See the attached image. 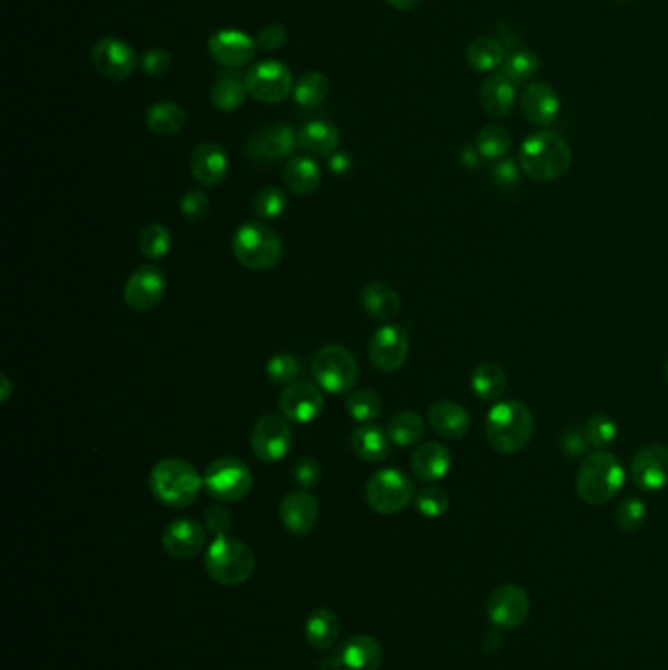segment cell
Wrapping results in <instances>:
<instances>
[{"label":"cell","instance_id":"1","mask_svg":"<svg viewBox=\"0 0 668 670\" xmlns=\"http://www.w3.org/2000/svg\"><path fill=\"white\" fill-rule=\"evenodd\" d=\"M535 433L531 410L518 400L496 402L486 418V441L500 455H514L525 449Z\"/></svg>","mask_w":668,"mask_h":670},{"label":"cell","instance_id":"2","mask_svg":"<svg viewBox=\"0 0 668 670\" xmlns=\"http://www.w3.org/2000/svg\"><path fill=\"white\" fill-rule=\"evenodd\" d=\"M520 165L531 181L555 183L569 173L573 149L559 134L537 132L522 144Z\"/></svg>","mask_w":668,"mask_h":670},{"label":"cell","instance_id":"3","mask_svg":"<svg viewBox=\"0 0 668 670\" xmlns=\"http://www.w3.org/2000/svg\"><path fill=\"white\" fill-rule=\"evenodd\" d=\"M151 494L167 508H187L200 496L204 477L185 459H161L149 473Z\"/></svg>","mask_w":668,"mask_h":670},{"label":"cell","instance_id":"4","mask_svg":"<svg viewBox=\"0 0 668 670\" xmlns=\"http://www.w3.org/2000/svg\"><path fill=\"white\" fill-rule=\"evenodd\" d=\"M625 482V469L620 459L610 451L590 453L576 473V494L590 506L612 502Z\"/></svg>","mask_w":668,"mask_h":670},{"label":"cell","instance_id":"5","mask_svg":"<svg viewBox=\"0 0 668 670\" xmlns=\"http://www.w3.org/2000/svg\"><path fill=\"white\" fill-rule=\"evenodd\" d=\"M232 251L245 269L269 271L283 259V240L263 222H245L232 238Z\"/></svg>","mask_w":668,"mask_h":670},{"label":"cell","instance_id":"6","mask_svg":"<svg viewBox=\"0 0 668 670\" xmlns=\"http://www.w3.org/2000/svg\"><path fill=\"white\" fill-rule=\"evenodd\" d=\"M204 571L224 586L247 582L255 571V555L251 547L234 537H216L204 555Z\"/></svg>","mask_w":668,"mask_h":670},{"label":"cell","instance_id":"7","mask_svg":"<svg viewBox=\"0 0 668 670\" xmlns=\"http://www.w3.org/2000/svg\"><path fill=\"white\" fill-rule=\"evenodd\" d=\"M312 375L324 392L349 394L359 379V365L347 347L326 345L312 359Z\"/></svg>","mask_w":668,"mask_h":670},{"label":"cell","instance_id":"8","mask_svg":"<svg viewBox=\"0 0 668 670\" xmlns=\"http://www.w3.org/2000/svg\"><path fill=\"white\" fill-rule=\"evenodd\" d=\"M365 498L377 514L394 516L404 512L416 500V488L412 479L402 471L382 469L367 482Z\"/></svg>","mask_w":668,"mask_h":670},{"label":"cell","instance_id":"9","mask_svg":"<svg viewBox=\"0 0 668 670\" xmlns=\"http://www.w3.org/2000/svg\"><path fill=\"white\" fill-rule=\"evenodd\" d=\"M204 488L222 504L239 502L253 488V473L241 459L222 457L208 465L204 473Z\"/></svg>","mask_w":668,"mask_h":670},{"label":"cell","instance_id":"10","mask_svg":"<svg viewBox=\"0 0 668 670\" xmlns=\"http://www.w3.org/2000/svg\"><path fill=\"white\" fill-rule=\"evenodd\" d=\"M247 93L263 104H279L294 91V79L285 63L269 59L253 65L245 75Z\"/></svg>","mask_w":668,"mask_h":670},{"label":"cell","instance_id":"11","mask_svg":"<svg viewBox=\"0 0 668 670\" xmlns=\"http://www.w3.org/2000/svg\"><path fill=\"white\" fill-rule=\"evenodd\" d=\"M298 147V132L287 122L257 128L245 144V153L257 163H277L290 157Z\"/></svg>","mask_w":668,"mask_h":670},{"label":"cell","instance_id":"12","mask_svg":"<svg viewBox=\"0 0 668 670\" xmlns=\"http://www.w3.org/2000/svg\"><path fill=\"white\" fill-rule=\"evenodd\" d=\"M292 447V430L283 414L261 416L251 430V449L263 463H279Z\"/></svg>","mask_w":668,"mask_h":670},{"label":"cell","instance_id":"13","mask_svg":"<svg viewBox=\"0 0 668 670\" xmlns=\"http://www.w3.org/2000/svg\"><path fill=\"white\" fill-rule=\"evenodd\" d=\"M167 292L165 273L155 265L138 267L124 285V302L134 312H151Z\"/></svg>","mask_w":668,"mask_h":670},{"label":"cell","instance_id":"14","mask_svg":"<svg viewBox=\"0 0 668 670\" xmlns=\"http://www.w3.org/2000/svg\"><path fill=\"white\" fill-rule=\"evenodd\" d=\"M326 398L318 384L292 383L279 396V412L294 424H310L324 412Z\"/></svg>","mask_w":668,"mask_h":670},{"label":"cell","instance_id":"15","mask_svg":"<svg viewBox=\"0 0 668 670\" xmlns=\"http://www.w3.org/2000/svg\"><path fill=\"white\" fill-rule=\"evenodd\" d=\"M486 612L498 629H516L529 616V596L518 584H502L490 594Z\"/></svg>","mask_w":668,"mask_h":670},{"label":"cell","instance_id":"16","mask_svg":"<svg viewBox=\"0 0 668 670\" xmlns=\"http://www.w3.org/2000/svg\"><path fill=\"white\" fill-rule=\"evenodd\" d=\"M410 351V339L404 328L388 324L379 328L369 343V357L373 367L382 373H394L404 367Z\"/></svg>","mask_w":668,"mask_h":670},{"label":"cell","instance_id":"17","mask_svg":"<svg viewBox=\"0 0 668 670\" xmlns=\"http://www.w3.org/2000/svg\"><path fill=\"white\" fill-rule=\"evenodd\" d=\"M96 71L110 81H124L134 75L138 67V55L134 48L118 38H104L91 53Z\"/></svg>","mask_w":668,"mask_h":670},{"label":"cell","instance_id":"18","mask_svg":"<svg viewBox=\"0 0 668 670\" xmlns=\"http://www.w3.org/2000/svg\"><path fill=\"white\" fill-rule=\"evenodd\" d=\"M633 484L645 492H659L668 486V447L647 445L631 461Z\"/></svg>","mask_w":668,"mask_h":670},{"label":"cell","instance_id":"19","mask_svg":"<svg viewBox=\"0 0 668 670\" xmlns=\"http://www.w3.org/2000/svg\"><path fill=\"white\" fill-rule=\"evenodd\" d=\"M255 49H257L255 40L234 28L218 30L208 40V51L212 59L228 69H241L249 65L251 59L255 57Z\"/></svg>","mask_w":668,"mask_h":670},{"label":"cell","instance_id":"20","mask_svg":"<svg viewBox=\"0 0 668 670\" xmlns=\"http://www.w3.org/2000/svg\"><path fill=\"white\" fill-rule=\"evenodd\" d=\"M381 665V643L371 635L349 637L330 657L332 670H379Z\"/></svg>","mask_w":668,"mask_h":670},{"label":"cell","instance_id":"21","mask_svg":"<svg viewBox=\"0 0 668 670\" xmlns=\"http://www.w3.org/2000/svg\"><path fill=\"white\" fill-rule=\"evenodd\" d=\"M161 543L173 559H192L206 547V529L192 518H181L165 527Z\"/></svg>","mask_w":668,"mask_h":670},{"label":"cell","instance_id":"22","mask_svg":"<svg viewBox=\"0 0 668 670\" xmlns=\"http://www.w3.org/2000/svg\"><path fill=\"white\" fill-rule=\"evenodd\" d=\"M230 171L228 153L220 144L204 142L198 144L191 153V173L194 181L202 187H218L224 183Z\"/></svg>","mask_w":668,"mask_h":670},{"label":"cell","instance_id":"23","mask_svg":"<svg viewBox=\"0 0 668 670\" xmlns=\"http://www.w3.org/2000/svg\"><path fill=\"white\" fill-rule=\"evenodd\" d=\"M279 516H281V524L285 526L288 533L302 537V535H308L318 524L320 506H318L316 496H312L306 490H300V492L296 490V492H288L283 498Z\"/></svg>","mask_w":668,"mask_h":670},{"label":"cell","instance_id":"24","mask_svg":"<svg viewBox=\"0 0 668 670\" xmlns=\"http://www.w3.org/2000/svg\"><path fill=\"white\" fill-rule=\"evenodd\" d=\"M428 424L439 437L455 441L471 431L473 418L465 406L451 400H439L428 410Z\"/></svg>","mask_w":668,"mask_h":670},{"label":"cell","instance_id":"25","mask_svg":"<svg viewBox=\"0 0 668 670\" xmlns=\"http://www.w3.org/2000/svg\"><path fill=\"white\" fill-rule=\"evenodd\" d=\"M520 104L525 118L535 126H551L561 112V98L547 83L527 85Z\"/></svg>","mask_w":668,"mask_h":670},{"label":"cell","instance_id":"26","mask_svg":"<svg viewBox=\"0 0 668 670\" xmlns=\"http://www.w3.org/2000/svg\"><path fill=\"white\" fill-rule=\"evenodd\" d=\"M453 457L447 445L439 441H428L418 445L412 453V473L422 482H437L445 479L451 471Z\"/></svg>","mask_w":668,"mask_h":670},{"label":"cell","instance_id":"27","mask_svg":"<svg viewBox=\"0 0 668 670\" xmlns=\"http://www.w3.org/2000/svg\"><path fill=\"white\" fill-rule=\"evenodd\" d=\"M478 100L490 118H506L516 104V85L504 73L490 75L478 91Z\"/></svg>","mask_w":668,"mask_h":670},{"label":"cell","instance_id":"28","mask_svg":"<svg viewBox=\"0 0 668 670\" xmlns=\"http://www.w3.org/2000/svg\"><path fill=\"white\" fill-rule=\"evenodd\" d=\"M392 439L388 431L379 426H359L351 433V449L365 463H381L390 455Z\"/></svg>","mask_w":668,"mask_h":670},{"label":"cell","instance_id":"29","mask_svg":"<svg viewBox=\"0 0 668 670\" xmlns=\"http://www.w3.org/2000/svg\"><path fill=\"white\" fill-rule=\"evenodd\" d=\"M283 179L288 191L298 196H310L320 189L322 171L310 157H294L285 165Z\"/></svg>","mask_w":668,"mask_h":670},{"label":"cell","instance_id":"30","mask_svg":"<svg viewBox=\"0 0 668 670\" xmlns=\"http://www.w3.org/2000/svg\"><path fill=\"white\" fill-rule=\"evenodd\" d=\"M361 304L369 316L388 322L400 314L402 300L398 292L386 283H369L361 290Z\"/></svg>","mask_w":668,"mask_h":670},{"label":"cell","instance_id":"31","mask_svg":"<svg viewBox=\"0 0 668 670\" xmlns=\"http://www.w3.org/2000/svg\"><path fill=\"white\" fill-rule=\"evenodd\" d=\"M339 140V130L324 120L308 122L298 130V147L310 155H334Z\"/></svg>","mask_w":668,"mask_h":670},{"label":"cell","instance_id":"32","mask_svg":"<svg viewBox=\"0 0 668 670\" xmlns=\"http://www.w3.org/2000/svg\"><path fill=\"white\" fill-rule=\"evenodd\" d=\"M304 633L310 647H314L316 651H328L339 641L341 623L332 610L318 608L308 616Z\"/></svg>","mask_w":668,"mask_h":670},{"label":"cell","instance_id":"33","mask_svg":"<svg viewBox=\"0 0 668 670\" xmlns=\"http://www.w3.org/2000/svg\"><path fill=\"white\" fill-rule=\"evenodd\" d=\"M147 128L159 136H175L187 126V112L181 104L163 100L149 106L145 114Z\"/></svg>","mask_w":668,"mask_h":670},{"label":"cell","instance_id":"34","mask_svg":"<svg viewBox=\"0 0 668 670\" xmlns=\"http://www.w3.org/2000/svg\"><path fill=\"white\" fill-rule=\"evenodd\" d=\"M506 383H508L506 373L496 363H480L471 377L473 392L486 402L500 400L502 394L506 392Z\"/></svg>","mask_w":668,"mask_h":670},{"label":"cell","instance_id":"35","mask_svg":"<svg viewBox=\"0 0 668 670\" xmlns=\"http://www.w3.org/2000/svg\"><path fill=\"white\" fill-rule=\"evenodd\" d=\"M388 435L394 445L398 447H410L418 445L426 435V422L416 412H398L388 422Z\"/></svg>","mask_w":668,"mask_h":670},{"label":"cell","instance_id":"36","mask_svg":"<svg viewBox=\"0 0 668 670\" xmlns=\"http://www.w3.org/2000/svg\"><path fill=\"white\" fill-rule=\"evenodd\" d=\"M247 87H245V77L239 79V75L226 73L218 79V83L212 89V104L220 112H236L247 98Z\"/></svg>","mask_w":668,"mask_h":670},{"label":"cell","instance_id":"37","mask_svg":"<svg viewBox=\"0 0 668 670\" xmlns=\"http://www.w3.org/2000/svg\"><path fill=\"white\" fill-rule=\"evenodd\" d=\"M328 93H330L328 77L320 71H310V73H306L298 79V83L294 85V91H292V98H294L296 106H300L304 110H310V108L320 106L326 100Z\"/></svg>","mask_w":668,"mask_h":670},{"label":"cell","instance_id":"38","mask_svg":"<svg viewBox=\"0 0 668 670\" xmlns=\"http://www.w3.org/2000/svg\"><path fill=\"white\" fill-rule=\"evenodd\" d=\"M467 63L480 73L492 71L500 65H504V48L500 42H496L494 38H477L475 42L469 44V48L465 51Z\"/></svg>","mask_w":668,"mask_h":670},{"label":"cell","instance_id":"39","mask_svg":"<svg viewBox=\"0 0 668 670\" xmlns=\"http://www.w3.org/2000/svg\"><path fill=\"white\" fill-rule=\"evenodd\" d=\"M345 410L359 424H371L382 414L381 396L375 390L349 392L345 398Z\"/></svg>","mask_w":668,"mask_h":670},{"label":"cell","instance_id":"40","mask_svg":"<svg viewBox=\"0 0 668 670\" xmlns=\"http://www.w3.org/2000/svg\"><path fill=\"white\" fill-rule=\"evenodd\" d=\"M512 147V134L500 124H490L482 128L477 136V151L480 157L488 161L502 159Z\"/></svg>","mask_w":668,"mask_h":670},{"label":"cell","instance_id":"41","mask_svg":"<svg viewBox=\"0 0 668 670\" xmlns=\"http://www.w3.org/2000/svg\"><path fill=\"white\" fill-rule=\"evenodd\" d=\"M173 247V236L167 226L159 222L147 224L140 234V251L149 261H161L169 255Z\"/></svg>","mask_w":668,"mask_h":670},{"label":"cell","instance_id":"42","mask_svg":"<svg viewBox=\"0 0 668 670\" xmlns=\"http://www.w3.org/2000/svg\"><path fill=\"white\" fill-rule=\"evenodd\" d=\"M539 71V57L529 49H516L502 65V73L514 83H527Z\"/></svg>","mask_w":668,"mask_h":670},{"label":"cell","instance_id":"43","mask_svg":"<svg viewBox=\"0 0 668 670\" xmlns=\"http://www.w3.org/2000/svg\"><path fill=\"white\" fill-rule=\"evenodd\" d=\"M288 208L287 194L279 187H265L253 198V212L263 220H277Z\"/></svg>","mask_w":668,"mask_h":670},{"label":"cell","instance_id":"44","mask_svg":"<svg viewBox=\"0 0 668 670\" xmlns=\"http://www.w3.org/2000/svg\"><path fill=\"white\" fill-rule=\"evenodd\" d=\"M584 430H586L590 445L598 451H606L618 439V424L608 414L590 416Z\"/></svg>","mask_w":668,"mask_h":670},{"label":"cell","instance_id":"45","mask_svg":"<svg viewBox=\"0 0 668 670\" xmlns=\"http://www.w3.org/2000/svg\"><path fill=\"white\" fill-rule=\"evenodd\" d=\"M645 520H647V506L641 498L629 496L621 502L618 510H616V524L625 533H633V531L641 529Z\"/></svg>","mask_w":668,"mask_h":670},{"label":"cell","instance_id":"46","mask_svg":"<svg viewBox=\"0 0 668 670\" xmlns=\"http://www.w3.org/2000/svg\"><path fill=\"white\" fill-rule=\"evenodd\" d=\"M265 371L273 383L288 386L296 383L300 375V363L292 353H277L267 361Z\"/></svg>","mask_w":668,"mask_h":670},{"label":"cell","instance_id":"47","mask_svg":"<svg viewBox=\"0 0 668 670\" xmlns=\"http://www.w3.org/2000/svg\"><path fill=\"white\" fill-rule=\"evenodd\" d=\"M416 508L430 520L441 518L449 510V496L439 486H428L416 494Z\"/></svg>","mask_w":668,"mask_h":670},{"label":"cell","instance_id":"48","mask_svg":"<svg viewBox=\"0 0 668 670\" xmlns=\"http://www.w3.org/2000/svg\"><path fill=\"white\" fill-rule=\"evenodd\" d=\"M210 212V200L204 192H187L181 200V214L187 222H200Z\"/></svg>","mask_w":668,"mask_h":670},{"label":"cell","instance_id":"49","mask_svg":"<svg viewBox=\"0 0 668 670\" xmlns=\"http://www.w3.org/2000/svg\"><path fill=\"white\" fill-rule=\"evenodd\" d=\"M171 65H173V59L165 49H147L142 57V69L153 79L165 77L171 71Z\"/></svg>","mask_w":668,"mask_h":670},{"label":"cell","instance_id":"50","mask_svg":"<svg viewBox=\"0 0 668 670\" xmlns=\"http://www.w3.org/2000/svg\"><path fill=\"white\" fill-rule=\"evenodd\" d=\"M294 480L298 486H302L304 490L314 488L320 479H322V467L316 459L312 457H304L294 465Z\"/></svg>","mask_w":668,"mask_h":670},{"label":"cell","instance_id":"51","mask_svg":"<svg viewBox=\"0 0 668 670\" xmlns=\"http://www.w3.org/2000/svg\"><path fill=\"white\" fill-rule=\"evenodd\" d=\"M204 522H206V529L214 537H226L230 533L232 526H234L232 512L228 508H224V506H212V508H208V512L204 516Z\"/></svg>","mask_w":668,"mask_h":670},{"label":"cell","instance_id":"52","mask_svg":"<svg viewBox=\"0 0 668 670\" xmlns=\"http://www.w3.org/2000/svg\"><path fill=\"white\" fill-rule=\"evenodd\" d=\"M561 447H563V451H565L569 457H586V453H588V449H590L592 445H590V441H588L586 430L574 426V428H569V430L563 433Z\"/></svg>","mask_w":668,"mask_h":670},{"label":"cell","instance_id":"53","mask_svg":"<svg viewBox=\"0 0 668 670\" xmlns=\"http://www.w3.org/2000/svg\"><path fill=\"white\" fill-rule=\"evenodd\" d=\"M255 44L257 48L265 49V51L281 49L287 44V28L279 24H269L259 30V34L255 36Z\"/></svg>","mask_w":668,"mask_h":670},{"label":"cell","instance_id":"54","mask_svg":"<svg viewBox=\"0 0 668 670\" xmlns=\"http://www.w3.org/2000/svg\"><path fill=\"white\" fill-rule=\"evenodd\" d=\"M492 177L500 187H514V185H518L520 171H518V167L512 159H502L494 165Z\"/></svg>","mask_w":668,"mask_h":670},{"label":"cell","instance_id":"55","mask_svg":"<svg viewBox=\"0 0 668 670\" xmlns=\"http://www.w3.org/2000/svg\"><path fill=\"white\" fill-rule=\"evenodd\" d=\"M349 157L345 155V153H334L332 155V159H330V169L334 171V173H337V175H341V173H345L347 169H349Z\"/></svg>","mask_w":668,"mask_h":670},{"label":"cell","instance_id":"56","mask_svg":"<svg viewBox=\"0 0 668 670\" xmlns=\"http://www.w3.org/2000/svg\"><path fill=\"white\" fill-rule=\"evenodd\" d=\"M388 6H392L394 10H400V12H408V10H414L422 0H384Z\"/></svg>","mask_w":668,"mask_h":670},{"label":"cell","instance_id":"57","mask_svg":"<svg viewBox=\"0 0 668 670\" xmlns=\"http://www.w3.org/2000/svg\"><path fill=\"white\" fill-rule=\"evenodd\" d=\"M0 386H2V396H0V400H2V402H8V400H10V394H12V384H10L6 375L0 377Z\"/></svg>","mask_w":668,"mask_h":670},{"label":"cell","instance_id":"58","mask_svg":"<svg viewBox=\"0 0 668 670\" xmlns=\"http://www.w3.org/2000/svg\"><path fill=\"white\" fill-rule=\"evenodd\" d=\"M463 161L469 163V165H475L478 161V157H475V153H473L471 149H465V151H463Z\"/></svg>","mask_w":668,"mask_h":670},{"label":"cell","instance_id":"59","mask_svg":"<svg viewBox=\"0 0 668 670\" xmlns=\"http://www.w3.org/2000/svg\"><path fill=\"white\" fill-rule=\"evenodd\" d=\"M665 379H667V383H668V361H667V365H665Z\"/></svg>","mask_w":668,"mask_h":670},{"label":"cell","instance_id":"60","mask_svg":"<svg viewBox=\"0 0 668 670\" xmlns=\"http://www.w3.org/2000/svg\"><path fill=\"white\" fill-rule=\"evenodd\" d=\"M618 2H629V0H618Z\"/></svg>","mask_w":668,"mask_h":670}]
</instances>
